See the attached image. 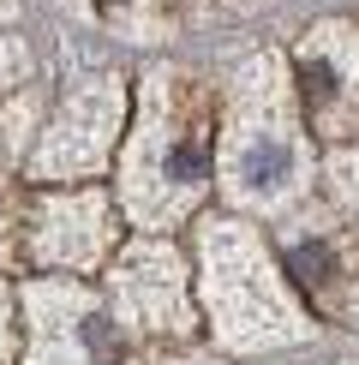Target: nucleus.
Returning a JSON list of instances; mask_svg holds the SVG:
<instances>
[{"instance_id": "nucleus-9", "label": "nucleus", "mask_w": 359, "mask_h": 365, "mask_svg": "<svg viewBox=\"0 0 359 365\" xmlns=\"http://www.w3.org/2000/svg\"><path fill=\"white\" fill-rule=\"evenodd\" d=\"M281 264H288V282H293V294L306 299V306H318V312H341V306H348L353 252L341 246V227L306 222V234L293 227V240H288V252H281Z\"/></svg>"}, {"instance_id": "nucleus-12", "label": "nucleus", "mask_w": 359, "mask_h": 365, "mask_svg": "<svg viewBox=\"0 0 359 365\" xmlns=\"http://www.w3.org/2000/svg\"><path fill=\"white\" fill-rule=\"evenodd\" d=\"M24 72H30V48L19 36H0V90H12Z\"/></svg>"}, {"instance_id": "nucleus-1", "label": "nucleus", "mask_w": 359, "mask_h": 365, "mask_svg": "<svg viewBox=\"0 0 359 365\" xmlns=\"http://www.w3.org/2000/svg\"><path fill=\"white\" fill-rule=\"evenodd\" d=\"M209 174H216V132L204 84L180 66H150L138 90V126L120 156V210L144 234H168L204 204Z\"/></svg>"}, {"instance_id": "nucleus-15", "label": "nucleus", "mask_w": 359, "mask_h": 365, "mask_svg": "<svg viewBox=\"0 0 359 365\" xmlns=\"http://www.w3.org/2000/svg\"><path fill=\"white\" fill-rule=\"evenodd\" d=\"M6 19H19V0H0V24Z\"/></svg>"}, {"instance_id": "nucleus-5", "label": "nucleus", "mask_w": 359, "mask_h": 365, "mask_svg": "<svg viewBox=\"0 0 359 365\" xmlns=\"http://www.w3.org/2000/svg\"><path fill=\"white\" fill-rule=\"evenodd\" d=\"M24 312V365H114L120 324L108 317L102 294H90L84 282H24L19 287Z\"/></svg>"}, {"instance_id": "nucleus-2", "label": "nucleus", "mask_w": 359, "mask_h": 365, "mask_svg": "<svg viewBox=\"0 0 359 365\" xmlns=\"http://www.w3.org/2000/svg\"><path fill=\"white\" fill-rule=\"evenodd\" d=\"M311 186V150L293 84L276 54H251L234 78L222 126V197L251 216H281Z\"/></svg>"}, {"instance_id": "nucleus-3", "label": "nucleus", "mask_w": 359, "mask_h": 365, "mask_svg": "<svg viewBox=\"0 0 359 365\" xmlns=\"http://www.w3.org/2000/svg\"><path fill=\"white\" fill-rule=\"evenodd\" d=\"M198 269H204L198 282L204 317L228 354H269V347L318 336L306 299L293 294V282L276 269V257L246 222L209 216L198 227Z\"/></svg>"}, {"instance_id": "nucleus-11", "label": "nucleus", "mask_w": 359, "mask_h": 365, "mask_svg": "<svg viewBox=\"0 0 359 365\" xmlns=\"http://www.w3.org/2000/svg\"><path fill=\"white\" fill-rule=\"evenodd\" d=\"M329 180H335V197L359 216V144H348L335 162H329Z\"/></svg>"}, {"instance_id": "nucleus-6", "label": "nucleus", "mask_w": 359, "mask_h": 365, "mask_svg": "<svg viewBox=\"0 0 359 365\" xmlns=\"http://www.w3.org/2000/svg\"><path fill=\"white\" fill-rule=\"evenodd\" d=\"M120 120H126V84L114 72H90L60 96V108L42 132L30 174L36 180H90L108 168L120 144Z\"/></svg>"}, {"instance_id": "nucleus-4", "label": "nucleus", "mask_w": 359, "mask_h": 365, "mask_svg": "<svg viewBox=\"0 0 359 365\" xmlns=\"http://www.w3.org/2000/svg\"><path fill=\"white\" fill-rule=\"evenodd\" d=\"M102 306L120 324V336H192L198 306L186 294V257L162 234H144L114 252Z\"/></svg>"}, {"instance_id": "nucleus-10", "label": "nucleus", "mask_w": 359, "mask_h": 365, "mask_svg": "<svg viewBox=\"0 0 359 365\" xmlns=\"http://www.w3.org/2000/svg\"><path fill=\"white\" fill-rule=\"evenodd\" d=\"M36 114H42V90H30V84H24V90H12V102L0 108V156H12V162L24 156Z\"/></svg>"}, {"instance_id": "nucleus-16", "label": "nucleus", "mask_w": 359, "mask_h": 365, "mask_svg": "<svg viewBox=\"0 0 359 365\" xmlns=\"http://www.w3.org/2000/svg\"><path fill=\"white\" fill-rule=\"evenodd\" d=\"M66 6H72V12H90V0H66Z\"/></svg>"}, {"instance_id": "nucleus-7", "label": "nucleus", "mask_w": 359, "mask_h": 365, "mask_svg": "<svg viewBox=\"0 0 359 365\" xmlns=\"http://www.w3.org/2000/svg\"><path fill=\"white\" fill-rule=\"evenodd\" d=\"M293 102L311 132L359 144V30L353 24H318L299 42Z\"/></svg>"}, {"instance_id": "nucleus-8", "label": "nucleus", "mask_w": 359, "mask_h": 365, "mask_svg": "<svg viewBox=\"0 0 359 365\" xmlns=\"http://www.w3.org/2000/svg\"><path fill=\"white\" fill-rule=\"evenodd\" d=\"M24 246L42 269H96L114 252L108 192H42L24 216Z\"/></svg>"}, {"instance_id": "nucleus-14", "label": "nucleus", "mask_w": 359, "mask_h": 365, "mask_svg": "<svg viewBox=\"0 0 359 365\" xmlns=\"http://www.w3.org/2000/svg\"><path fill=\"white\" fill-rule=\"evenodd\" d=\"M132 365H216V359H204V354H144V359H132Z\"/></svg>"}, {"instance_id": "nucleus-13", "label": "nucleus", "mask_w": 359, "mask_h": 365, "mask_svg": "<svg viewBox=\"0 0 359 365\" xmlns=\"http://www.w3.org/2000/svg\"><path fill=\"white\" fill-rule=\"evenodd\" d=\"M12 312H19V294H12V282H0V365H12V347H19V336H12Z\"/></svg>"}]
</instances>
